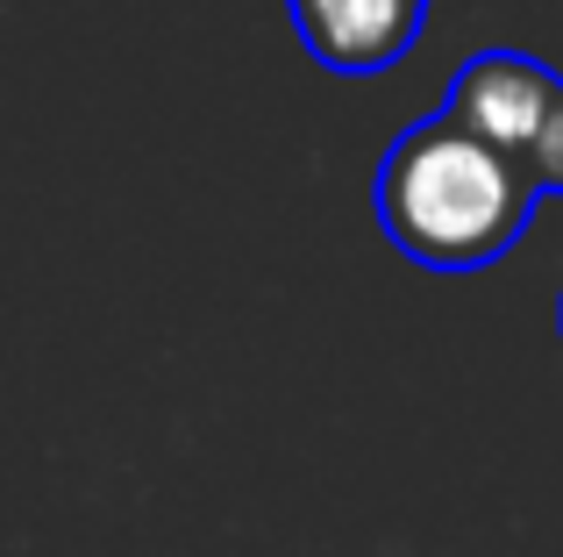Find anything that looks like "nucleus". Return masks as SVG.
<instances>
[{
    "instance_id": "2",
    "label": "nucleus",
    "mask_w": 563,
    "mask_h": 557,
    "mask_svg": "<svg viewBox=\"0 0 563 557\" xmlns=\"http://www.w3.org/2000/svg\"><path fill=\"white\" fill-rule=\"evenodd\" d=\"M556 86H563L556 72L536 65V57H521V51H478V57H464V72H456L450 114L464 129H478L485 143H499L507 157H521V165H528V151H536V136H542V114H550Z\"/></svg>"
},
{
    "instance_id": "3",
    "label": "nucleus",
    "mask_w": 563,
    "mask_h": 557,
    "mask_svg": "<svg viewBox=\"0 0 563 557\" xmlns=\"http://www.w3.org/2000/svg\"><path fill=\"white\" fill-rule=\"evenodd\" d=\"M300 43L343 79H372V72L399 65L421 36L428 0H286Z\"/></svg>"
},
{
    "instance_id": "1",
    "label": "nucleus",
    "mask_w": 563,
    "mask_h": 557,
    "mask_svg": "<svg viewBox=\"0 0 563 557\" xmlns=\"http://www.w3.org/2000/svg\"><path fill=\"white\" fill-rule=\"evenodd\" d=\"M536 179L521 157L464 129L450 108L421 114L378 165V222L413 265L478 272L521 243L536 215Z\"/></svg>"
},
{
    "instance_id": "4",
    "label": "nucleus",
    "mask_w": 563,
    "mask_h": 557,
    "mask_svg": "<svg viewBox=\"0 0 563 557\" xmlns=\"http://www.w3.org/2000/svg\"><path fill=\"white\" fill-rule=\"evenodd\" d=\"M528 179H536V194H563V86H556L550 114H542L536 151H528Z\"/></svg>"
}]
</instances>
